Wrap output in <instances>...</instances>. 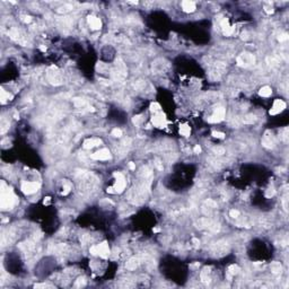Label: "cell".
I'll use <instances>...</instances> for the list:
<instances>
[{
	"instance_id": "19",
	"label": "cell",
	"mask_w": 289,
	"mask_h": 289,
	"mask_svg": "<svg viewBox=\"0 0 289 289\" xmlns=\"http://www.w3.org/2000/svg\"><path fill=\"white\" fill-rule=\"evenodd\" d=\"M256 120H258V119H256V116H255L254 114H247V115L244 116L243 122L245 123V124H253Z\"/></svg>"
},
{
	"instance_id": "33",
	"label": "cell",
	"mask_w": 289,
	"mask_h": 289,
	"mask_svg": "<svg viewBox=\"0 0 289 289\" xmlns=\"http://www.w3.org/2000/svg\"><path fill=\"white\" fill-rule=\"evenodd\" d=\"M194 153H195V154H200V153H201V147H200L199 145H197V146L194 147Z\"/></svg>"
},
{
	"instance_id": "26",
	"label": "cell",
	"mask_w": 289,
	"mask_h": 289,
	"mask_svg": "<svg viewBox=\"0 0 289 289\" xmlns=\"http://www.w3.org/2000/svg\"><path fill=\"white\" fill-rule=\"evenodd\" d=\"M132 122L134 123L136 125H139V124L142 122V118H141V115H136V116H133Z\"/></svg>"
},
{
	"instance_id": "20",
	"label": "cell",
	"mask_w": 289,
	"mask_h": 289,
	"mask_svg": "<svg viewBox=\"0 0 289 289\" xmlns=\"http://www.w3.org/2000/svg\"><path fill=\"white\" fill-rule=\"evenodd\" d=\"M0 94H1V102L2 103H5L6 101H10L11 98H13V96L10 95V94H8V93H6V90H3L2 88H1V90H0Z\"/></svg>"
},
{
	"instance_id": "11",
	"label": "cell",
	"mask_w": 289,
	"mask_h": 289,
	"mask_svg": "<svg viewBox=\"0 0 289 289\" xmlns=\"http://www.w3.org/2000/svg\"><path fill=\"white\" fill-rule=\"evenodd\" d=\"M220 26L223 28V32L225 35H232L234 33V26H230L229 23H228L227 18H224L221 22H220Z\"/></svg>"
},
{
	"instance_id": "5",
	"label": "cell",
	"mask_w": 289,
	"mask_h": 289,
	"mask_svg": "<svg viewBox=\"0 0 289 289\" xmlns=\"http://www.w3.org/2000/svg\"><path fill=\"white\" fill-rule=\"evenodd\" d=\"M225 114H226V110L224 108V107H217L215 111H213V113L210 115V118L208 119V121L210 123H218V122H221L223 120H224V118H225Z\"/></svg>"
},
{
	"instance_id": "12",
	"label": "cell",
	"mask_w": 289,
	"mask_h": 289,
	"mask_svg": "<svg viewBox=\"0 0 289 289\" xmlns=\"http://www.w3.org/2000/svg\"><path fill=\"white\" fill-rule=\"evenodd\" d=\"M102 143V140L101 139H97V138H92V139H86L83 143V147L85 149H90L96 147L98 145Z\"/></svg>"
},
{
	"instance_id": "25",
	"label": "cell",
	"mask_w": 289,
	"mask_h": 289,
	"mask_svg": "<svg viewBox=\"0 0 289 289\" xmlns=\"http://www.w3.org/2000/svg\"><path fill=\"white\" fill-rule=\"evenodd\" d=\"M264 9H265V11L268 14H272L273 13V7H272V5L270 2H265L264 3Z\"/></svg>"
},
{
	"instance_id": "29",
	"label": "cell",
	"mask_w": 289,
	"mask_h": 289,
	"mask_svg": "<svg viewBox=\"0 0 289 289\" xmlns=\"http://www.w3.org/2000/svg\"><path fill=\"white\" fill-rule=\"evenodd\" d=\"M86 285V280L85 278H79L77 282H76V287H84Z\"/></svg>"
},
{
	"instance_id": "28",
	"label": "cell",
	"mask_w": 289,
	"mask_h": 289,
	"mask_svg": "<svg viewBox=\"0 0 289 289\" xmlns=\"http://www.w3.org/2000/svg\"><path fill=\"white\" fill-rule=\"evenodd\" d=\"M229 216L232 217V218H238L239 217V211L238 210H235V209H232V210L229 211Z\"/></svg>"
},
{
	"instance_id": "27",
	"label": "cell",
	"mask_w": 289,
	"mask_h": 289,
	"mask_svg": "<svg viewBox=\"0 0 289 289\" xmlns=\"http://www.w3.org/2000/svg\"><path fill=\"white\" fill-rule=\"evenodd\" d=\"M212 136L217 139H224L225 138V133L224 132H219V131H215L212 132Z\"/></svg>"
},
{
	"instance_id": "31",
	"label": "cell",
	"mask_w": 289,
	"mask_h": 289,
	"mask_svg": "<svg viewBox=\"0 0 289 289\" xmlns=\"http://www.w3.org/2000/svg\"><path fill=\"white\" fill-rule=\"evenodd\" d=\"M278 40H279L280 42H285V41H287V40H288V35H287L286 33H283V34H281V35H279V37H278Z\"/></svg>"
},
{
	"instance_id": "38",
	"label": "cell",
	"mask_w": 289,
	"mask_h": 289,
	"mask_svg": "<svg viewBox=\"0 0 289 289\" xmlns=\"http://www.w3.org/2000/svg\"><path fill=\"white\" fill-rule=\"evenodd\" d=\"M25 22H26V23H29V22H31V17H25Z\"/></svg>"
},
{
	"instance_id": "16",
	"label": "cell",
	"mask_w": 289,
	"mask_h": 289,
	"mask_svg": "<svg viewBox=\"0 0 289 289\" xmlns=\"http://www.w3.org/2000/svg\"><path fill=\"white\" fill-rule=\"evenodd\" d=\"M180 133L184 137H189L191 133V128L188 124H181L180 125Z\"/></svg>"
},
{
	"instance_id": "22",
	"label": "cell",
	"mask_w": 289,
	"mask_h": 289,
	"mask_svg": "<svg viewBox=\"0 0 289 289\" xmlns=\"http://www.w3.org/2000/svg\"><path fill=\"white\" fill-rule=\"evenodd\" d=\"M238 271H239V268H238V265H236V264H233V265H230L228 268V274L229 276H235V274L238 273Z\"/></svg>"
},
{
	"instance_id": "18",
	"label": "cell",
	"mask_w": 289,
	"mask_h": 289,
	"mask_svg": "<svg viewBox=\"0 0 289 289\" xmlns=\"http://www.w3.org/2000/svg\"><path fill=\"white\" fill-rule=\"evenodd\" d=\"M138 264H139V262H138V259H130L128 262H127V269H129V270H134L137 267H138Z\"/></svg>"
},
{
	"instance_id": "15",
	"label": "cell",
	"mask_w": 289,
	"mask_h": 289,
	"mask_svg": "<svg viewBox=\"0 0 289 289\" xmlns=\"http://www.w3.org/2000/svg\"><path fill=\"white\" fill-rule=\"evenodd\" d=\"M271 94H272V89L269 86H263L259 90V95L262 97H269L271 96Z\"/></svg>"
},
{
	"instance_id": "36",
	"label": "cell",
	"mask_w": 289,
	"mask_h": 289,
	"mask_svg": "<svg viewBox=\"0 0 289 289\" xmlns=\"http://www.w3.org/2000/svg\"><path fill=\"white\" fill-rule=\"evenodd\" d=\"M129 168H130V169H132V171H133V169H136V166H134V164H133L132 162H131V163H129Z\"/></svg>"
},
{
	"instance_id": "6",
	"label": "cell",
	"mask_w": 289,
	"mask_h": 289,
	"mask_svg": "<svg viewBox=\"0 0 289 289\" xmlns=\"http://www.w3.org/2000/svg\"><path fill=\"white\" fill-rule=\"evenodd\" d=\"M20 189L24 194H33L40 189V184L36 182H24Z\"/></svg>"
},
{
	"instance_id": "34",
	"label": "cell",
	"mask_w": 289,
	"mask_h": 289,
	"mask_svg": "<svg viewBox=\"0 0 289 289\" xmlns=\"http://www.w3.org/2000/svg\"><path fill=\"white\" fill-rule=\"evenodd\" d=\"M34 287H35V288H40V287H42V288H46V287H51V286H49V285H44V283H42V285H35Z\"/></svg>"
},
{
	"instance_id": "4",
	"label": "cell",
	"mask_w": 289,
	"mask_h": 289,
	"mask_svg": "<svg viewBox=\"0 0 289 289\" xmlns=\"http://www.w3.org/2000/svg\"><path fill=\"white\" fill-rule=\"evenodd\" d=\"M113 176L116 178V182L114 184V190H115V192L116 193H121L124 191V189H125V178H124V176H123L122 173H120V172H115L113 174Z\"/></svg>"
},
{
	"instance_id": "37",
	"label": "cell",
	"mask_w": 289,
	"mask_h": 289,
	"mask_svg": "<svg viewBox=\"0 0 289 289\" xmlns=\"http://www.w3.org/2000/svg\"><path fill=\"white\" fill-rule=\"evenodd\" d=\"M192 242H193V243H194V244H195V245H197V246H198V245H199V244H200V242H199V239H197V238H193V239H192Z\"/></svg>"
},
{
	"instance_id": "1",
	"label": "cell",
	"mask_w": 289,
	"mask_h": 289,
	"mask_svg": "<svg viewBox=\"0 0 289 289\" xmlns=\"http://www.w3.org/2000/svg\"><path fill=\"white\" fill-rule=\"evenodd\" d=\"M17 203V198L14 194L13 190L7 186L5 182L1 183V199H0V206L3 210L13 209L14 206Z\"/></svg>"
},
{
	"instance_id": "14",
	"label": "cell",
	"mask_w": 289,
	"mask_h": 289,
	"mask_svg": "<svg viewBox=\"0 0 289 289\" xmlns=\"http://www.w3.org/2000/svg\"><path fill=\"white\" fill-rule=\"evenodd\" d=\"M88 24L93 29H99L102 27V22L99 18L95 17V16H88Z\"/></svg>"
},
{
	"instance_id": "24",
	"label": "cell",
	"mask_w": 289,
	"mask_h": 289,
	"mask_svg": "<svg viewBox=\"0 0 289 289\" xmlns=\"http://www.w3.org/2000/svg\"><path fill=\"white\" fill-rule=\"evenodd\" d=\"M112 136L115 137V138H120L121 136H122V130L121 129H118V128H115L112 130Z\"/></svg>"
},
{
	"instance_id": "32",
	"label": "cell",
	"mask_w": 289,
	"mask_h": 289,
	"mask_svg": "<svg viewBox=\"0 0 289 289\" xmlns=\"http://www.w3.org/2000/svg\"><path fill=\"white\" fill-rule=\"evenodd\" d=\"M274 193H276V191H274V190L271 188V189H269V190H268V192L265 193V195H267L268 198H270V197H272V195H274Z\"/></svg>"
},
{
	"instance_id": "35",
	"label": "cell",
	"mask_w": 289,
	"mask_h": 289,
	"mask_svg": "<svg viewBox=\"0 0 289 289\" xmlns=\"http://www.w3.org/2000/svg\"><path fill=\"white\" fill-rule=\"evenodd\" d=\"M107 192L108 193H116L115 192V190H114L113 186H112V188H108V189H107Z\"/></svg>"
},
{
	"instance_id": "13",
	"label": "cell",
	"mask_w": 289,
	"mask_h": 289,
	"mask_svg": "<svg viewBox=\"0 0 289 289\" xmlns=\"http://www.w3.org/2000/svg\"><path fill=\"white\" fill-rule=\"evenodd\" d=\"M181 5H182V9H183L185 13H193L197 9L195 2L190 1V0H184V1H182Z\"/></svg>"
},
{
	"instance_id": "21",
	"label": "cell",
	"mask_w": 289,
	"mask_h": 289,
	"mask_svg": "<svg viewBox=\"0 0 289 289\" xmlns=\"http://www.w3.org/2000/svg\"><path fill=\"white\" fill-rule=\"evenodd\" d=\"M73 104L77 107H84L85 105H87V102L83 98H73Z\"/></svg>"
},
{
	"instance_id": "17",
	"label": "cell",
	"mask_w": 289,
	"mask_h": 289,
	"mask_svg": "<svg viewBox=\"0 0 289 289\" xmlns=\"http://www.w3.org/2000/svg\"><path fill=\"white\" fill-rule=\"evenodd\" d=\"M271 271L274 274H279L282 271V265L279 262H273L271 263Z\"/></svg>"
},
{
	"instance_id": "9",
	"label": "cell",
	"mask_w": 289,
	"mask_h": 289,
	"mask_svg": "<svg viewBox=\"0 0 289 289\" xmlns=\"http://www.w3.org/2000/svg\"><path fill=\"white\" fill-rule=\"evenodd\" d=\"M285 108H286V103L282 99H276L273 102V105H272L269 113H270V115H277V114L281 113Z\"/></svg>"
},
{
	"instance_id": "2",
	"label": "cell",
	"mask_w": 289,
	"mask_h": 289,
	"mask_svg": "<svg viewBox=\"0 0 289 289\" xmlns=\"http://www.w3.org/2000/svg\"><path fill=\"white\" fill-rule=\"evenodd\" d=\"M89 252L93 255H99L103 259H107L108 255H110V247H108V244L106 242H103V243H101L98 245L92 246L89 248Z\"/></svg>"
},
{
	"instance_id": "7",
	"label": "cell",
	"mask_w": 289,
	"mask_h": 289,
	"mask_svg": "<svg viewBox=\"0 0 289 289\" xmlns=\"http://www.w3.org/2000/svg\"><path fill=\"white\" fill-rule=\"evenodd\" d=\"M151 123H153L155 127H157V128H164V127L167 124L165 114L162 113V112L156 113L153 118H151Z\"/></svg>"
},
{
	"instance_id": "10",
	"label": "cell",
	"mask_w": 289,
	"mask_h": 289,
	"mask_svg": "<svg viewBox=\"0 0 289 289\" xmlns=\"http://www.w3.org/2000/svg\"><path fill=\"white\" fill-rule=\"evenodd\" d=\"M262 145H263V147H265V148H268V149H271L274 147V139H273L272 134H270V132H267V133L263 136Z\"/></svg>"
},
{
	"instance_id": "3",
	"label": "cell",
	"mask_w": 289,
	"mask_h": 289,
	"mask_svg": "<svg viewBox=\"0 0 289 289\" xmlns=\"http://www.w3.org/2000/svg\"><path fill=\"white\" fill-rule=\"evenodd\" d=\"M255 62V57L252 53L243 52L239 57H237V64L239 67H250L254 64Z\"/></svg>"
},
{
	"instance_id": "23",
	"label": "cell",
	"mask_w": 289,
	"mask_h": 289,
	"mask_svg": "<svg viewBox=\"0 0 289 289\" xmlns=\"http://www.w3.org/2000/svg\"><path fill=\"white\" fill-rule=\"evenodd\" d=\"M160 105L158 104V103H151L150 104V111L151 112H154V113H158V112H160Z\"/></svg>"
},
{
	"instance_id": "8",
	"label": "cell",
	"mask_w": 289,
	"mask_h": 289,
	"mask_svg": "<svg viewBox=\"0 0 289 289\" xmlns=\"http://www.w3.org/2000/svg\"><path fill=\"white\" fill-rule=\"evenodd\" d=\"M92 159H95V160H108L111 159V153L108 149H99L98 151L94 153L92 156H90Z\"/></svg>"
},
{
	"instance_id": "30",
	"label": "cell",
	"mask_w": 289,
	"mask_h": 289,
	"mask_svg": "<svg viewBox=\"0 0 289 289\" xmlns=\"http://www.w3.org/2000/svg\"><path fill=\"white\" fill-rule=\"evenodd\" d=\"M213 151H215L217 155H223V154H225V149L223 148V147H216V148H213Z\"/></svg>"
}]
</instances>
